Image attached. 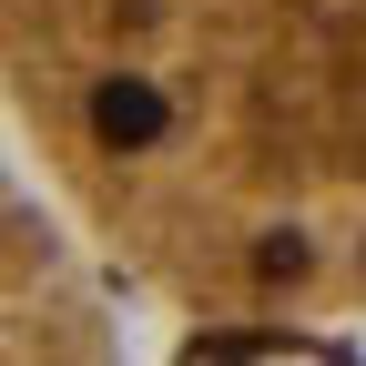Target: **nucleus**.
<instances>
[{
  "label": "nucleus",
  "mask_w": 366,
  "mask_h": 366,
  "mask_svg": "<svg viewBox=\"0 0 366 366\" xmlns=\"http://www.w3.org/2000/svg\"><path fill=\"white\" fill-rule=\"evenodd\" d=\"M112 295L81 264L71 214L51 204V183H31L0 153V366H81L112 356Z\"/></svg>",
  "instance_id": "f03ea898"
},
{
  "label": "nucleus",
  "mask_w": 366,
  "mask_h": 366,
  "mask_svg": "<svg viewBox=\"0 0 366 366\" xmlns=\"http://www.w3.org/2000/svg\"><path fill=\"white\" fill-rule=\"evenodd\" d=\"M0 112L194 336H366V0H0Z\"/></svg>",
  "instance_id": "f257e3e1"
}]
</instances>
